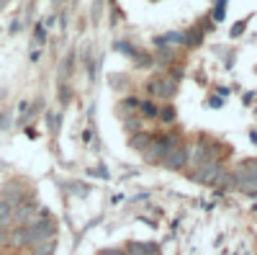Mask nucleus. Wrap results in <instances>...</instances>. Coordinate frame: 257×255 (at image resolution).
I'll return each instance as SVG.
<instances>
[{"instance_id": "1", "label": "nucleus", "mask_w": 257, "mask_h": 255, "mask_svg": "<svg viewBox=\"0 0 257 255\" xmlns=\"http://www.w3.org/2000/svg\"><path fill=\"white\" fill-rule=\"evenodd\" d=\"M178 139H180V134H178V132H173V134H162V137H155V139H152V144H149L147 150H144V160H147V162L165 160V157H167V152L178 147Z\"/></svg>"}, {"instance_id": "2", "label": "nucleus", "mask_w": 257, "mask_h": 255, "mask_svg": "<svg viewBox=\"0 0 257 255\" xmlns=\"http://www.w3.org/2000/svg\"><path fill=\"white\" fill-rule=\"evenodd\" d=\"M175 91H178V82H173L167 75H157V77L149 80V85H147V93L155 96V98H173Z\"/></svg>"}, {"instance_id": "3", "label": "nucleus", "mask_w": 257, "mask_h": 255, "mask_svg": "<svg viewBox=\"0 0 257 255\" xmlns=\"http://www.w3.org/2000/svg\"><path fill=\"white\" fill-rule=\"evenodd\" d=\"M221 165L219 162H208V165H201L196 173H193V178H196L198 183H206V186H216L221 181Z\"/></svg>"}, {"instance_id": "4", "label": "nucleus", "mask_w": 257, "mask_h": 255, "mask_svg": "<svg viewBox=\"0 0 257 255\" xmlns=\"http://www.w3.org/2000/svg\"><path fill=\"white\" fill-rule=\"evenodd\" d=\"M162 162H165V167H170V170H183V167L190 162V147L178 144L175 150L167 152V157H165Z\"/></svg>"}, {"instance_id": "5", "label": "nucleus", "mask_w": 257, "mask_h": 255, "mask_svg": "<svg viewBox=\"0 0 257 255\" xmlns=\"http://www.w3.org/2000/svg\"><path fill=\"white\" fill-rule=\"evenodd\" d=\"M13 214H16V206L8 201H0V229H8L13 224Z\"/></svg>"}, {"instance_id": "6", "label": "nucleus", "mask_w": 257, "mask_h": 255, "mask_svg": "<svg viewBox=\"0 0 257 255\" xmlns=\"http://www.w3.org/2000/svg\"><path fill=\"white\" fill-rule=\"evenodd\" d=\"M126 255H155L157 245H142V242H128V247L123 250Z\"/></svg>"}, {"instance_id": "7", "label": "nucleus", "mask_w": 257, "mask_h": 255, "mask_svg": "<svg viewBox=\"0 0 257 255\" xmlns=\"http://www.w3.org/2000/svg\"><path fill=\"white\" fill-rule=\"evenodd\" d=\"M152 139H155V137L149 134V132H137V134L132 137V147H134V150H142V152H144L147 147L152 144Z\"/></svg>"}, {"instance_id": "8", "label": "nucleus", "mask_w": 257, "mask_h": 255, "mask_svg": "<svg viewBox=\"0 0 257 255\" xmlns=\"http://www.w3.org/2000/svg\"><path fill=\"white\" fill-rule=\"evenodd\" d=\"M139 111L144 114V119H157V114H160V109H157L152 101H142L139 103Z\"/></svg>"}, {"instance_id": "9", "label": "nucleus", "mask_w": 257, "mask_h": 255, "mask_svg": "<svg viewBox=\"0 0 257 255\" xmlns=\"http://www.w3.org/2000/svg\"><path fill=\"white\" fill-rule=\"evenodd\" d=\"M157 62L160 65H165V67H170L175 62V52L173 49H162V52H157Z\"/></svg>"}, {"instance_id": "10", "label": "nucleus", "mask_w": 257, "mask_h": 255, "mask_svg": "<svg viewBox=\"0 0 257 255\" xmlns=\"http://www.w3.org/2000/svg\"><path fill=\"white\" fill-rule=\"evenodd\" d=\"M123 126H126V132H134V134L142 132V116H128Z\"/></svg>"}, {"instance_id": "11", "label": "nucleus", "mask_w": 257, "mask_h": 255, "mask_svg": "<svg viewBox=\"0 0 257 255\" xmlns=\"http://www.w3.org/2000/svg\"><path fill=\"white\" fill-rule=\"evenodd\" d=\"M157 119H162V121H167V124H173V121H175V109H173V106H165V109L157 114Z\"/></svg>"}, {"instance_id": "12", "label": "nucleus", "mask_w": 257, "mask_h": 255, "mask_svg": "<svg viewBox=\"0 0 257 255\" xmlns=\"http://www.w3.org/2000/svg\"><path fill=\"white\" fill-rule=\"evenodd\" d=\"M34 36H36L39 44H44V41H47V29H44V26H36V29H34Z\"/></svg>"}, {"instance_id": "13", "label": "nucleus", "mask_w": 257, "mask_h": 255, "mask_svg": "<svg viewBox=\"0 0 257 255\" xmlns=\"http://www.w3.org/2000/svg\"><path fill=\"white\" fill-rule=\"evenodd\" d=\"M224 16H226V3H216V8H213V18L221 21Z\"/></svg>"}, {"instance_id": "14", "label": "nucleus", "mask_w": 257, "mask_h": 255, "mask_svg": "<svg viewBox=\"0 0 257 255\" xmlns=\"http://www.w3.org/2000/svg\"><path fill=\"white\" fill-rule=\"evenodd\" d=\"M47 121H49V129L57 132V126H59V116L57 114H47Z\"/></svg>"}, {"instance_id": "15", "label": "nucleus", "mask_w": 257, "mask_h": 255, "mask_svg": "<svg viewBox=\"0 0 257 255\" xmlns=\"http://www.w3.org/2000/svg\"><path fill=\"white\" fill-rule=\"evenodd\" d=\"M183 77V67H173V70H170V80H173V82H178Z\"/></svg>"}, {"instance_id": "16", "label": "nucleus", "mask_w": 257, "mask_h": 255, "mask_svg": "<svg viewBox=\"0 0 257 255\" xmlns=\"http://www.w3.org/2000/svg\"><path fill=\"white\" fill-rule=\"evenodd\" d=\"M139 103L142 101H137V98H126V109H139Z\"/></svg>"}, {"instance_id": "17", "label": "nucleus", "mask_w": 257, "mask_h": 255, "mask_svg": "<svg viewBox=\"0 0 257 255\" xmlns=\"http://www.w3.org/2000/svg\"><path fill=\"white\" fill-rule=\"evenodd\" d=\"M98 255H126L123 250H116V247H111V250H103V252H98Z\"/></svg>"}]
</instances>
